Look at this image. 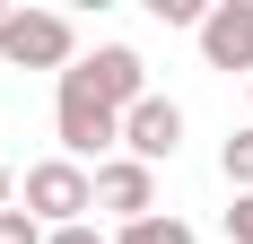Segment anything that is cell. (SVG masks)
Listing matches in <instances>:
<instances>
[{"instance_id":"cell-1","label":"cell","mask_w":253,"mask_h":244,"mask_svg":"<svg viewBox=\"0 0 253 244\" xmlns=\"http://www.w3.org/2000/svg\"><path fill=\"white\" fill-rule=\"evenodd\" d=\"M52 131H61V157H70V166H87V157L105 166V157L123 148V114H114V105H105L87 79H79V61L61 70V96H52Z\"/></svg>"},{"instance_id":"cell-2","label":"cell","mask_w":253,"mask_h":244,"mask_svg":"<svg viewBox=\"0 0 253 244\" xmlns=\"http://www.w3.org/2000/svg\"><path fill=\"white\" fill-rule=\"evenodd\" d=\"M0 61L9 70H70L79 61V26L61 9H0Z\"/></svg>"},{"instance_id":"cell-3","label":"cell","mask_w":253,"mask_h":244,"mask_svg":"<svg viewBox=\"0 0 253 244\" xmlns=\"http://www.w3.org/2000/svg\"><path fill=\"white\" fill-rule=\"evenodd\" d=\"M18 209L35 227H79L87 209H96V174L87 166H70V157H44V166H26V183H18Z\"/></svg>"},{"instance_id":"cell-4","label":"cell","mask_w":253,"mask_h":244,"mask_svg":"<svg viewBox=\"0 0 253 244\" xmlns=\"http://www.w3.org/2000/svg\"><path fill=\"white\" fill-rule=\"evenodd\" d=\"M175 148H183V105H175V96H140V105L123 114V157H140V166L157 174Z\"/></svg>"},{"instance_id":"cell-5","label":"cell","mask_w":253,"mask_h":244,"mask_svg":"<svg viewBox=\"0 0 253 244\" xmlns=\"http://www.w3.org/2000/svg\"><path fill=\"white\" fill-rule=\"evenodd\" d=\"M79 79H87L114 114H131V105L149 96V61H140L131 44H96V52H79Z\"/></svg>"},{"instance_id":"cell-6","label":"cell","mask_w":253,"mask_h":244,"mask_svg":"<svg viewBox=\"0 0 253 244\" xmlns=\"http://www.w3.org/2000/svg\"><path fill=\"white\" fill-rule=\"evenodd\" d=\"M201 61L253 79V0H218V9L201 18Z\"/></svg>"},{"instance_id":"cell-7","label":"cell","mask_w":253,"mask_h":244,"mask_svg":"<svg viewBox=\"0 0 253 244\" xmlns=\"http://www.w3.org/2000/svg\"><path fill=\"white\" fill-rule=\"evenodd\" d=\"M96 209H105V218H149V209H157V174L149 166H140V157H105V166H96Z\"/></svg>"},{"instance_id":"cell-8","label":"cell","mask_w":253,"mask_h":244,"mask_svg":"<svg viewBox=\"0 0 253 244\" xmlns=\"http://www.w3.org/2000/svg\"><path fill=\"white\" fill-rule=\"evenodd\" d=\"M114 244H192V227H183L175 209H149V218H131Z\"/></svg>"},{"instance_id":"cell-9","label":"cell","mask_w":253,"mask_h":244,"mask_svg":"<svg viewBox=\"0 0 253 244\" xmlns=\"http://www.w3.org/2000/svg\"><path fill=\"white\" fill-rule=\"evenodd\" d=\"M218 174H227L236 192H253V131H236V140L218 148Z\"/></svg>"},{"instance_id":"cell-10","label":"cell","mask_w":253,"mask_h":244,"mask_svg":"<svg viewBox=\"0 0 253 244\" xmlns=\"http://www.w3.org/2000/svg\"><path fill=\"white\" fill-rule=\"evenodd\" d=\"M0 244H44V227L26 218V209H0Z\"/></svg>"},{"instance_id":"cell-11","label":"cell","mask_w":253,"mask_h":244,"mask_svg":"<svg viewBox=\"0 0 253 244\" xmlns=\"http://www.w3.org/2000/svg\"><path fill=\"white\" fill-rule=\"evenodd\" d=\"M227 236H236V244H253V192H236V209H227Z\"/></svg>"},{"instance_id":"cell-12","label":"cell","mask_w":253,"mask_h":244,"mask_svg":"<svg viewBox=\"0 0 253 244\" xmlns=\"http://www.w3.org/2000/svg\"><path fill=\"white\" fill-rule=\"evenodd\" d=\"M44 244H105V236H96V227H87V218H79V227H52Z\"/></svg>"},{"instance_id":"cell-13","label":"cell","mask_w":253,"mask_h":244,"mask_svg":"<svg viewBox=\"0 0 253 244\" xmlns=\"http://www.w3.org/2000/svg\"><path fill=\"white\" fill-rule=\"evenodd\" d=\"M9 192H18V183H9V166H0V209H9Z\"/></svg>"}]
</instances>
